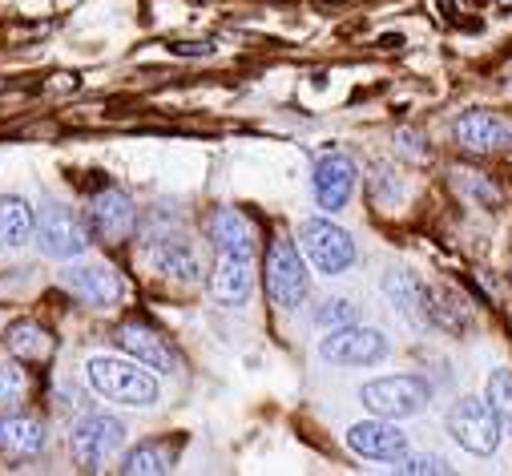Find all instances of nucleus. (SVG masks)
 Wrapping results in <instances>:
<instances>
[{
  "instance_id": "obj_1",
  "label": "nucleus",
  "mask_w": 512,
  "mask_h": 476,
  "mask_svg": "<svg viewBox=\"0 0 512 476\" xmlns=\"http://www.w3.org/2000/svg\"><path fill=\"white\" fill-rule=\"evenodd\" d=\"M210 243H214V271L210 295L222 307H242L259 279V259H254V226L242 210L222 206L210 218Z\"/></svg>"
},
{
  "instance_id": "obj_2",
  "label": "nucleus",
  "mask_w": 512,
  "mask_h": 476,
  "mask_svg": "<svg viewBox=\"0 0 512 476\" xmlns=\"http://www.w3.org/2000/svg\"><path fill=\"white\" fill-rule=\"evenodd\" d=\"M89 388L113 404L125 408H150L158 400V380L146 372V364L138 368V360H117V355H93L85 364Z\"/></svg>"
},
{
  "instance_id": "obj_3",
  "label": "nucleus",
  "mask_w": 512,
  "mask_h": 476,
  "mask_svg": "<svg viewBox=\"0 0 512 476\" xmlns=\"http://www.w3.org/2000/svg\"><path fill=\"white\" fill-rule=\"evenodd\" d=\"M448 432H452V440L464 448V452H472V456H492L496 448H500V416L492 412V404L488 400H476V396H468V400H456L452 404V412H448Z\"/></svg>"
},
{
  "instance_id": "obj_4",
  "label": "nucleus",
  "mask_w": 512,
  "mask_h": 476,
  "mask_svg": "<svg viewBox=\"0 0 512 476\" xmlns=\"http://www.w3.org/2000/svg\"><path fill=\"white\" fill-rule=\"evenodd\" d=\"M113 339H117L121 351H130L138 364H146V368H154V372H166V376H170V372L182 368L178 347L170 343V335H166L162 327H154L150 319H142V315H130L125 323H117Z\"/></svg>"
},
{
  "instance_id": "obj_5",
  "label": "nucleus",
  "mask_w": 512,
  "mask_h": 476,
  "mask_svg": "<svg viewBox=\"0 0 512 476\" xmlns=\"http://www.w3.org/2000/svg\"><path fill=\"white\" fill-rule=\"evenodd\" d=\"M267 295L279 311H295L307 299V267L291 238H275L267 251Z\"/></svg>"
},
{
  "instance_id": "obj_6",
  "label": "nucleus",
  "mask_w": 512,
  "mask_h": 476,
  "mask_svg": "<svg viewBox=\"0 0 512 476\" xmlns=\"http://www.w3.org/2000/svg\"><path fill=\"white\" fill-rule=\"evenodd\" d=\"M428 384L416 380V376H383V380H371L363 388V404L367 412L383 416V420H404V416H416L428 408Z\"/></svg>"
},
{
  "instance_id": "obj_7",
  "label": "nucleus",
  "mask_w": 512,
  "mask_h": 476,
  "mask_svg": "<svg viewBox=\"0 0 512 476\" xmlns=\"http://www.w3.org/2000/svg\"><path fill=\"white\" fill-rule=\"evenodd\" d=\"M299 243L307 251V259L315 263V271L323 275H343L355 263V243L343 226H335L331 218H311L299 230Z\"/></svg>"
},
{
  "instance_id": "obj_8",
  "label": "nucleus",
  "mask_w": 512,
  "mask_h": 476,
  "mask_svg": "<svg viewBox=\"0 0 512 476\" xmlns=\"http://www.w3.org/2000/svg\"><path fill=\"white\" fill-rule=\"evenodd\" d=\"M319 355L327 364H375L388 355V339H383L375 327H331L319 343Z\"/></svg>"
},
{
  "instance_id": "obj_9",
  "label": "nucleus",
  "mask_w": 512,
  "mask_h": 476,
  "mask_svg": "<svg viewBox=\"0 0 512 476\" xmlns=\"http://www.w3.org/2000/svg\"><path fill=\"white\" fill-rule=\"evenodd\" d=\"M121 444H125V424L113 420V416H105V412L85 416V420L73 428V436H69V448H73V456H77L81 468H97V464H101L105 456H113Z\"/></svg>"
},
{
  "instance_id": "obj_10",
  "label": "nucleus",
  "mask_w": 512,
  "mask_h": 476,
  "mask_svg": "<svg viewBox=\"0 0 512 476\" xmlns=\"http://www.w3.org/2000/svg\"><path fill=\"white\" fill-rule=\"evenodd\" d=\"M37 243L49 259H81L89 247V234L81 226V218L65 206H49L37 222Z\"/></svg>"
},
{
  "instance_id": "obj_11",
  "label": "nucleus",
  "mask_w": 512,
  "mask_h": 476,
  "mask_svg": "<svg viewBox=\"0 0 512 476\" xmlns=\"http://www.w3.org/2000/svg\"><path fill=\"white\" fill-rule=\"evenodd\" d=\"M347 448L355 456H367V460H400L408 452V436L392 424V420H367V424H355L347 428Z\"/></svg>"
},
{
  "instance_id": "obj_12",
  "label": "nucleus",
  "mask_w": 512,
  "mask_h": 476,
  "mask_svg": "<svg viewBox=\"0 0 512 476\" xmlns=\"http://www.w3.org/2000/svg\"><path fill=\"white\" fill-rule=\"evenodd\" d=\"M89 218H93V230L105 238V243H121V238L134 234L138 206L130 202V194H121V190H101L89 206Z\"/></svg>"
},
{
  "instance_id": "obj_13",
  "label": "nucleus",
  "mask_w": 512,
  "mask_h": 476,
  "mask_svg": "<svg viewBox=\"0 0 512 476\" xmlns=\"http://www.w3.org/2000/svg\"><path fill=\"white\" fill-rule=\"evenodd\" d=\"M456 142L472 154H488V150H504L512 146V126L504 117L488 113V109H468L456 122Z\"/></svg>"
},
{
  "instance_id": "obj_14",
  "label": "nucleus",
  "mask_w": 512,
  "mask_h": 476,
  "mask_svg": "<svg viewBox=\"0 0 512 476\" xmlns=\"http://www.w3.org/2000/svg\"><path fill=\"white\" fill-rule=\"evenodd\" d=\"M311 182H315V198H319L323 210H343V202L355 190V162L343 158V154H323L315 162Z\"/></svg>"
},
{
  "instance_id": "obj_15",
  "label": "nucleus",
  "mask_w": 512,
  "mask_h": 476,
  "mask_svg": "<svg viewBox=\"0 0 512 476\" xmlns=\"http://www.w3.org/2000/svg\"><path fill=\"white\" fill-rule=\"evenodd\" d=\"M146 255L150 267L174 283H198V259L186 247V238H170V234H150L146 238Z\"/></svg>"
},
{
  "instance_id": "obj_16",
  "label": "nucleus",
  "mask_w": 512,
  "mask_h": 476,
  "mask_svg": "<svg viewBox=\"0 0 512 476\" xmlns=\"http://www.w3.org/2000/svg\"><path fill=\"white\" fill-rule=\"evenodd\" d=\"M61 287L73 291L81 303H93V307H109L121 299V279L109 267H73L61 275Z\"/></svg>"
},
{
  "instance_id": "obj_17",
  "label": "nucleus",
  "mask_w": 512,
  "mask_h": 476,
  "mask_svg": "<svg viewBox=\"0 0 512 476\" xmlns=\"http://www.w3.org/2000/svg\"><path fill=\"white\" fill-rule=\"evenodd\" d=\"M5 347L17 355V360H25V364H45V360H53L57 339H53V331H49L45 323H37V319H17V323H9V331H5Z\"/></svg>"
},
{
  "instance_id": "obj_18",
  "label": "nucleus",
  "mask_w": 512,
  "mask_h": 476,
  "mask_svg": "<svg viewBox=\"0 0 512 476\" xmlns=\"http://www.w3.org/2000/svg\"><path fill=\"white\" fill-rule=\"evenodd\" d=\"M383 295L396 303V311L412 323H428V287L412 271H388L383 275Z\"/></svg>"
},
{
  "instance_id": "obj_19",
  "label": "nucleus",
  "mask_w": 512,
  "mask_h": 476,
  "mask_svg": "<svg viewBox=\"0 0 512 476\" xmlns=\"http://www.w3.org/2000/svg\"><path fill=\"white\" fill-rule=\"evenodd\" d=\"M45 448V424L37 416H5L0 420V452L9 456H37Z\"/></svg>"
},
{
  "instance_id": "obj_20",
  "label": "nucleus",
  "mask_w": 512,
  "mask_h": 476,
  "mask_svg": "<svg viewBox=\"0 0 512 476\" xmlns=\"http://www.w3.org/2000/svg\"><path fill=\"white\" fill-rule=\"evenodd\" d=\"M33 230H37V218L25 198H0V247L5 251L25 247Z\"/></svg>"
},
{
  "instance_id": "obj_21",
  "label": "nucleus",
  "mask_w": 512,
  "mask_h": 476,
  "mask_svg": "<svg viewBox=\"0 0 512 476\" xmlns=\"http://www.w3.org/2000/svg\"><path fill=\"white\" fill-rule=\"evenodd\" d=\"M174 460H178V452L170 444L154 440V444H138L130 456H125L121 460V472L125 476H166L174 468Z\"/></svg>"
},
{
  "instance_id": "obj_22",
  "label": "nucleus",
  "mask_w": 512,
  "mask_h": 476,
  "mask_svg": "<svg viewBox=\"0 0 512 476\" xmlns=\"http://www.w3.org/2000/svg\"><path fill=\"white\" fill-rule=\"evenodd\" d=\"M488 404L500 416V428L512 432V368H500L488 376Z\"/></svg>"
},
{
  "instance_id": "obj_23",
  "label": "nucleus",
  "mask_w": 512,
  "mask_h": 476,
  "mask_svg": "<svg viewBox=\"0 0 512 476\" xmlns=\"http://www.w3.org/2000/svg\"><path fill=\"white\" fill-rule=\"evenodd\" d=\"M396 472H408V476H428V472H432V476H440V472H452V468H448V460H440V456H428V452H412V456H408V452H404L400 464H396Z\"/></svg>"
},
{
  "instance_id": "obj_24",
  "label": "nucleus",
  "mask_w": 512,
  "mask_h": 476,
  "mask_svg": "<svg viewBox=\"0 0 512 476\" xmlns=\"http://www.w3.org/2000/svg\"><path fill=\"white\" fill-rule=\"evenodd\" d=\"M25 372L17 364H0V408H9L17 400H25Z\"/></svg>"
},
{
  "instance_id": "obj_25",
  "label": "nucleus",
  "mask_w": 512,
  "mask_h": 476,
  "mask_svg": "<svg viewBox=\"0 0 512 476\" xmlns=\"http://www.w3.org/2000/svg\"><path fill=\"white\" fill-rule=\"evenodd\" d=\"M315 319H319L323 327H347V323H355V303H347V299H327V303H319Z\"/></svg>"
},
{
  "instance_id": "obj_26",
  "label": "nucleus",
  "mask_w": 512,
  "mask_h": 476,
  "mask_svg": "<svg viewBox=\"0 0 512 476\" xmlns=\"http://www.w3.org/2000/svg\"><path fill=\"white\" fill-rule=\"evenodd\" d=\"M174 53H186V57H194V53H210V45H194V41H178V45H174Z\"/></svg>"
},
{
  "instance_id": "obj_27",
  "label": "nucleus",
  "mask_w": 512,
  "mask_h": 476,
  "mask_svg": "<svg viewBox=\"0 0 512 476\" xmlns=\"http://www.w3.org/2000/svg\"><path fill=\"white\" fill-rule=\"evenodd\" d=\"M496 5H500V9H504V13H508V9H512V0H496Z\"/></svg>"
},
{
  "instance_id": "obj_28",
  "label": "nucleus",
  "mask_w": 512,
  "mask_h": 476,
  "mask_svg": "<svg viewBox=\"0 0 512 476\" xmlns=\"http://www.w3.org/2000/svg\"><path fill=\"white\" fill-rule=\"evenodd\" d=\"M0 89H5V81H0Z\"/></svg>"
}]
</instances>
